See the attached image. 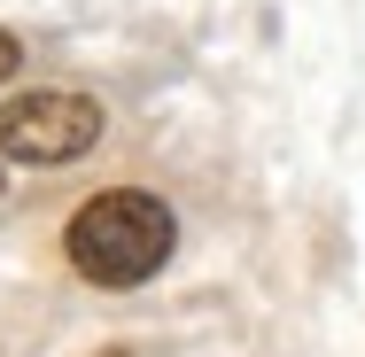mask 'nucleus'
I'll list each match as a JSON object with an SVG mask.
<instances>
[{
    "mask_svg": "<svg viewBox=\"0 0 365 357\" xmlns=\"http://www.w3.org/2000/svg\"><path fill=\"white\" fill-rule=\"evenodd\" d=\"M71 264L93 287H140L171 257V210L155 195H93L63 233Z\"/></svg>",
    "mask_w": 365,
    "mask_h": 357,
    "instance_id": "f257e3e1",
    "label": "nucleus"
},
{
    "mask_svg": "<svg viewBox=\"0 0 365 357\" xmlns=\"http://www.w3.org/2000/svg\"><path fill=\"white\" fill-rule=\"evenodd\" d=\"M93 140H101V101H86V93L47 86V93H24L0 109V155H16V163H71Z\"/></svg>",
    "mask_w": 365,
    "mask_h": 357,
    "instance_id": "f03ea898",
    "label": "nucleus"
},
{
    "mask_svg": "<svg viewBox=\"0 0 365 357\" xmlns=\"http://www.w3.org/2000/svg\"><path fill=\"white\" fill-rule=\"evenodd\" d=\"M16 63H24V47H16V31H0V78L16 71Z\"/></svg>",
    "mask_w": 365,
    "mask_h": 357,
    "instance_id": "7ed1b4c3",
    "label": "nucleus"
}]
</instances>
